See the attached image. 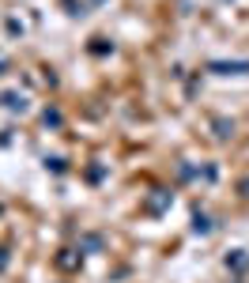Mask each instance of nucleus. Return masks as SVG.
Here are the masks:
<instances>
[{
  "instance_id": "obj_1",
  "label": "nucleus",
  "mask_w": 249,
  "mask_h": 283,
  "mask_svg": "<svg viewBox=\"0 0 249 283\" xmlns=\"http://www.w3.org/2000/svg\"><path fill=\"white\" fill-rule=\"evenodd\" d=\"M215 72H249V64H212Z\"/></svg>"
}]
</instances>
